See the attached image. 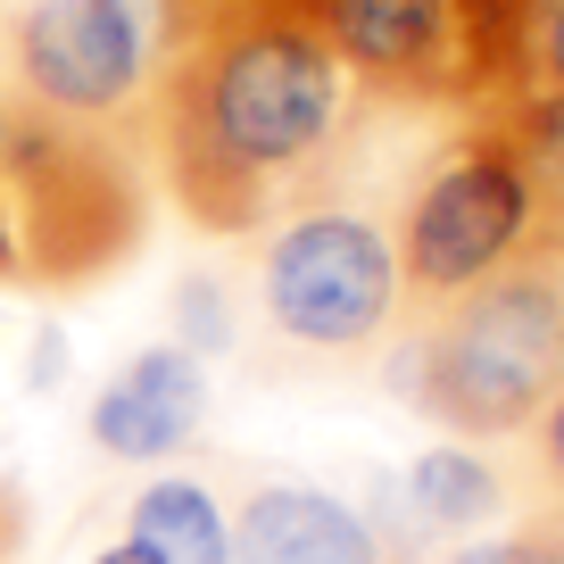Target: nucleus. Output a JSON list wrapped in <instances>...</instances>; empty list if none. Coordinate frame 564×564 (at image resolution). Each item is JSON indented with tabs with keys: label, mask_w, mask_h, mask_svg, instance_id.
I'll return each instance as SVG.
<instances>
[{
	"label": "nucleus",
	"mask_w": 564,
	"mask_h": 564,
	"mask_svg": "<svg viewBox=\"0 0 564 564\" xmlns=\"http://www.w3.org/2000/svg\"><path fill=\"white\" fill-rule=\"evenodd\" d=\"M366 91L333 58L316 0H183L159 84L166 192L208 232H265L316 199Z\"/></svg>",
	"instance_id": "nucleus-1"
},
{
	"label": "nucleus",
	"mask_w": 564,
	"mask_h": 564,
	"mask_svg": "<svg viewBox=\"0 0 564 564\" xmlns=\"http://www.w3.org/2000/svg\"><path fill=\"white\" fill-rule=\"evenodd\" d=\"M390 399L432 415L448 441H514L564 382V232H547L507 274L432 307L382 366Z\"/></svg>",
	"instance_id": "nucleus-2"
},
{
	"label": "nucleus",
	"mask_w": 564,
	"mask_h": 564,
	"mask_svg": "<svg viewBox=\"0 0 564 564\" xmlns=\"http://www.w3.org/2000/svg\"><path fill=\"white\" fill-rule=\"evenodd\" d=\"M547 232H556V216H547V192L531 175V159L514 150V133L490 108H474V124L415 175L399 225H390L406 307L432 316V307L465 300L474 282H490L514 258H531Z\"/></svg>",
	"instance_id": "nucleus-3"
},
{
	"label": "nucleus",
	"mask_w": 564,
	"mask_h": 564,
	"mask_svg": "<svg viewBox=\"0 0 564 564\" xmlns=\"http://www.w3.org/2000/svg\"><path fill=\"white\" fill-rule=\"evenodd\" d=\"M258 316L307 357H366L399 333V241L357 199H300L258 232Z\"/></svg>",
	"instance_id": "nucleus-4"
},
{
	"label": "nucleus",
	"mask_w": 564,
	"mask_h": 564,
	"mask_svg": "<svg viewBox=\"0 0 564 564\" xmlns=\"http://www.w3.org/2000/svg\"><path fill=\"white\" fill-rule=\"evenodd\" d=\"M0 225H9V265L42 282H75L133 249L141 199L108 133L58 124L18 100L0 108Z\"/></svg>",
	"instance_id": "nucleus-5"
},
{
	"label": "nucleus",
	"mask_w": 564,
	"mask_h": 564,
	"mask_svg": "<svg viewBox=\"0 0 564 564\" xmlns=\"http://www.w3.org/2000/svg\"><path fill=\"white\" fill-rule=\"evenodd\" d=\"M183 0H25L9 18L18 100L58 124H124L159 100Z\"/></svg>",
	"instance_id": "nucleus-6"
},
{
	"label": "nucleus",
	"mask_w": 564,
	"mask_h": 564,
	"mask_svg": "<svg viewBox=\"0 0 564 564\" xmlns=\"http://www.w3.org/2000/svg\"><path fill=\"white\" fill-rule=\"evenodd\" d=\"M316 25L357 91L406 108H481L457 0H316Z\"/></svg>",
	"instance_id": "nucleus-7"
},
{
	"label": "nucleus",
	"mask_w": 564,
	"mask_h": 564,
	"mask_svg": "<svg viewBox=\"0 0 564 564\" xmlns=\"http://www.w3.org/2000/svg\"><path fill=\"white\" fill-rule=\"evenodd\" d=\"M357 507H366V523H373V540H382L390 564H423L432 547L448 556L457 540L498 531V514H507V474L481 457V441H448L441 432V441L415 448L399 474H373Z\"/></svg>",
	"instance_id": "nucleus-8"
},
{
	"label": "nucleus",
	"mask_w": 564,
	"mask_h": 564,
	"mask_svg": "<svg viewBox=\"0 0 564 564\" xmlns=\"http://www.w3.org/2000/svg\"><path fill=\"white\" fill-rule=\"evenodd\" d=\"M208 406H216V382L192 349L175 340H150V349L117 357L108 382L91 390L84 406V441L100 448L108 465H133V474H159L175 465L183 448L208 432Z\"/></svg>",
	"instance_id": "nucleus-9"
},
{
	"label": "nucleus",
	"mask_w": 564,
	"mask_h": 564,
	"mask_svg": "<svg viewBox=\"0 0 564 564\" xmlns=\"http://www.w3.org/2000/svg\"><path fill=\"white\" fill-rule=\"evenodd\" d=\"M232 564H390L366 507L324 481H258L232 507Z\"/></svg>",
	"instance_id": "nucleus-10"
},
{
	"label": "nucleus",
	"mask_w": 564,
	"mask_h": 564,
	"mask_svg": "<svg viewBox=\"0 0 564 564\" xmlns=\"http://www.w3.org/2000/svg\"><path fill=\"white\" fill-rule=\"evenodd\" d=\"M481 108L564 100V0H457Z\"/></svg>",
	"instance_id": "nucleus-11"
},
{
	"label": "nucleus",
	"mask_w": 564,
	"mask_h": 564,
	"mask_svg": "<svg viewBox=\"0 0 564 564\" xmlns=\"http://www.w3.org/2000/svg\"><path fill=\"white\" fill-rule=\"evenodd\" d=\"M124 540L150 547L159 564H232V507L199 474H159L124 498Z\"/></svg>",
	"instance_id": "nucleus-12"
},
{
	"label": "nucleus",
	"mask_w": 564,
	"mask_h": 564,
	"mask_svg": "<svg viewBox=\"0 0 564 564\" xmlns=\"http://www.w3.org/2000/svg\"><path fill=\"white\" fill-rule=\"evenodd\" d=\"M166 324H175V349H192L199 366H216V357L241 349V300H232V282L208 274V265H192V274H175V291H166Z\"/></svg>",
	"instance_id": "nucleus-13"
},
{
	"label": "nucleus",
	"mask_w": 564,
	"mask_h": 564,
	"mask_svg": "<svg viewBox=\"0 0 564 564\" xmlns=\"http://www.w3.org/2000/svg\"><path fill=\"white\" fill-rule=\"evenodd\" d=\"M441 564H564L556 531H481V540H457Z\"/></svg>",
	"instance_id": "nucleus-14"
},
{
	"label": "nucleus",
	"mask_w": 564,
	"mask_h": 564,
	"mask_svg": "<svg viewBox=\"0 0 564 564\" xmlns=\"http://www.w3.org/2000/svg\"><path fill=\"white\" fill-rule=\"evenodd\" d=\"M531 457H540V474L564 490V382H556V399L540 406V423H531Z\"/></svg>",
	"instance_id": "nucleus-15"
},
{
	"label": "nucleus",
	"mask_w": 564,
	"mask_h": 564,
	"mask_svg": "<svg viewBox=\"0 0 564 564\" xmlns=\"http://www.w3.org/2000/svg\"><path fill=\"white\" fill-rule=\"evenodd\" d=\"M58 357H67V340H58V324H42V333H34V390L58 382Z\"/></svg>",
	"instance_id": "nucleus-16"
},
{
	"label": "nucleus",
	"mask_w": 564,
	"mask_h": 564,
	"mask_svg": "<svg viewBox=\"0 0 564 564\" xmlns=\"http://www.w3.org/2000/svg\"><path fill=\"white\" fill-rule=\"evenodd\" d=\"M84 564H159V556H150V547H133V540L117 531V540H108V547H91Z\"/></svg>",
	"instance_id": "nucleus-17"
},
{
	"label": "nucleus",
	"mask_w": 564,
	"mask_h": 564,
	"mask_svg": "<svg viewBox=\"0 0 564 564\" xmlns=\"http://www.w3.org/2000/svg\"><path fill=\"white\" fill-rule=\"evenodd\" d=\"M0 274H18V265H9V225H0Z\"/></svg>",
	"instance_id": "nucleus-18"
},
{
	"label": "nucleus",
	"mask_w": 564,
	"mask_h": 564,
	"mask_svg": "<svg viewBox=\"0 0 564 564\" xmlns=\"http://www.w3.org/2000/svg\"><path fill=\"white\" fill-rule=\"evenodd\" d=\"M556 232H564V208H556Z\"/></svg>",
	"instance_id": "nucleus-19"
},
{
	"label": "nucleus",
	"mask_w": 564,
	"mask_h": 564,
	"mask_svg": "<svg viewBox=\"0 0 564 564\" xmlns=\"http://www.w3.org/2000/svg\"><path fill=\"white\" fill-rule=\"evenodd\" d=\"M556 540H564V523H556Z\"/></svg>",
	"instance_id": "nucleus-20"
}]
</instances>
